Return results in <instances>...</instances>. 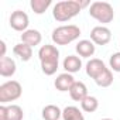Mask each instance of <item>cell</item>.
<instances>
[{
    "label": "cell",
    "instance_id": "obj_1",
    "mask_svg": "<svg viewBox=\"0 0 120 120\" xmlns=\"http://www.w3.org/2000/svg\"><path fill=\"white\" fill-rule=\"evenodd\" d=\"M89 6V2H81V0H64V2H58L54 6L52 16L56 21H68L74 19L75 16L79 14L82 7Z\"/></svg>",
    "mask_w": 120,
    "mask_h": 120
},
{
    "label": "cell",
    "instance_id": "obj_2",
    "mask_svg": "<svg viewBox=\"0 0 120 120\" xmlns=\"http://www.w3.org/2000/svg\"><path fill=\"white\" fill-rule=\"evenodd\" d=\"M38 58L41 62V69L45 75L51 76L58 69V61H59V51L55 45L45 44L38 49Z\"/></svg>",
    "mask_w": 120,
    "mask_h": 120
},
{
    "label": "cell",
    "instance_id": "obj_3",
    "mask_svg": "<svg viewBox=\"0 0 120 120\" xmlns=\"http://www.w3.org/2000/svg\"><path fill=\"white\" fill-rule=\"evenodd\" d=\"M81 35V28L75 24H68V26H61L56 27L52 31V41L56 45H68L72 41L78 40Z\"/></svg>",
    "mask_w": 120,
    "mask_h": 120
},
{
    "label": "cell",
    "instance_id": "obj_4",
    "mask_svg": "<svg viewBox=\"0 0 120 120\" xmlns=\"http://www.w3.org/2000/svg\"><path fill=\"white\" fill-rule=\"evenodd\" d=\"M89 14L92 19L98 20L102 24L112 23L114 19V11L110 3L107 2H93L89 6Z\"/></svg>",
    "mask_w": 120,
    "mask_h": 120
},
{
    "label": "cell",
    "instance_id": "obj_5",
    "mask_svg": "<svg viewBox=\"0 0 120 120\" xmlns=\"http://www.w3.org/2000/svg\"><path fill=\"white\" fill-rule=\"evenodd\" d=\"M21 93L23 88L17 81H7L0 85V102H2V105L17 100L21 96Z\"/></svg>",
    "mask_w": 120,
    "mask_h": 120
},
{
    "label": "cell",
    "instance_id": "obj_6",
    "mask_svg": "<svg viewBox=\"0 0 120 120\" xmlns=\"http://www.w3.org/2000/svg\"><path fill=\"white\" fill-rule=\"evenodd\" d=\"M112 40V31L105 26H96L90 31V41L96 45H106Z\"/></svg>",
    "mask_w": 120,
    "mask_h": 120
},
{
    "label": "cell",
    "instance_id": "obj_7",
    "mask_svg": "<svg viewBox=\"0 0 120 120\" xmlns=\"http://www.w3.org/2000/svg\"><path fill=\"white\" fill-rule=\"evenodd\" d=\"M10 27L13 28V30H16V31H21V33H24V31H27L28 28V24H30V20H28V16H27V13H24V11H21V10H16V11H13L11 13V16H10Z\"/></svg>",
    "mask_w": 120,
    "mask_h": 120
},
{
    "label": "cell",
    "instance_id": "obj_8",
    "mask_svg": "<svg viewBox=\"0 0 120 120\" xmlns=\"http://www.w3.org/2000/svg\"><path fill=\"white\" fill-rule=\"evenodd\" d=\"M75 82H76V81H75V78L72 76V74L64 72V74H61V75L56 76L54 85H55V88H56L59 92H69Z\"/></svg>",
    "mask_w": 120,
    "mask_h": 120
},
{
    "label": "cell",
    "instance_id": "obj_9",
    "mask_svg": "<svg viewBox=\"0 0 120 120\" xmlns=\"http://www.w3.org/2000/svg\"><path fill=\"white\" fill-rule=\"evenodd\" d=\"M105 68H106V65H105V62L102 61V59H99V58H92L90 61L86 64V74H88V76H90L92 79H96V78L103 72Z\"/></svg>",
    "mask_w": 120,
    "mask_h": 120
},
{
    "label": "cell",
    "instance_id": "obj_10",
    "mask_svg": "<svg viewBox=\"0 0 120 120\" xmlns=\"http://www.w3.org/2000/svg\"><path fill=\"white\" fill-rule=\"evenodd\" d=\"M16 69H17V65L14 62V59H11L9 56H4L0 59V75L3 78L13 76L16 74Z\"/></svg>",
    "mask_w": 120,
    "mask_h": 120
},
{
    "label": "cell",
    "instance_id": "obj_11",
    "mask_svg": "<svg viewBox=\"0 0 120 120\" xmlns=\"http://www.w3.org/2000/svg\"><path fill=\"white\" fill-rule=\"evenodd\" d=\"M62 67L65 69V72L68 74H75V72H79L81 68H82V61L81 58L76 56V55H68L64 62H62Z\"/></svg>",
    "mask_w": 120,
    "mask_h": 120
},
{
    "label": "cell",
    "instance_id": "obj_12",
    "mask_svg": "<svg viewBox=\"0 0 120 120\" xmlns=\"http://www.w3.org/2000/svg\"><path fill=\"white\" fill-rule=\"evenodd\" d=\"M42 41V35L38 30H27L21 34V42L30 45V47H35V45H40Z\"/></svg>",
    "mask_w": 120,
    "mask_h": 120
},
{
    "label": "cell",
    "instance_id": "obj_13",
    "mask_svg": "<svg viewBox=\"0 0 120 120\" xmlns=\"http://www.w3.org/2000/svg\"><path fill=\"white\" fill-rule=\"evenodd\" d=\"M75 49H76V52H78L81 56L89 58V56H92V55L95 54L96 47H95V44H93L90 40H81V41L76 44Z\"/></svg>",
    "mask_w": 120,
    "mask_h": 120
},
{
    "label": "cell",
    "instance_id": "obj_14",
    "mask_svg": "<svg viewBox=\"0 0 120 120\" xmlns=\"http://www.w3.org/2000/svg\"><path fill=\"white\" fill-rule=\"evenodd\" d=\"M69 95H71L72 100H75V102H82V100L88 96V88H86V85H85L83 82L76 81V82L74 83V86L71 88Z\"/></svg>",
    "mask_w": 120,
    "mask_h": 120
},
{
    "label": "cell",
    "instance_id": "obj_15",
    "mask_svg": "<svg viewBox=\"0 0 120 120\" xmlns=\"http://www.w3.org/2000/svg\"><path fill=\"white\" fill-rule=\"evenodd\" d=\"M13 52H14V55H17L21 59V61L27 62V61H30L31 56H33V47H30V45H27L24 42H20V44L14 45Z\"/></svg>",
    "mask_w": 120,
    "mask_h": 120
},
{
    "label": "cell",
    "instance_id": "obj_16",
    "mask_svg": "<svg viewBox=\"0 0 120 120\" xmlns=\"http://www.w3.org/2000/svg\"><path fill=\"white\" fill-rule=\"evenodd\" d=\"M62 116V110L55 105H47L42 109V119L44 120H59Z\"/></svg>",
    "mask_w": 120,
    "mask_h": 120
},
{
    "label": "cell",
    "instance_id": "obj_17",
    "mask_svg": "<svg viewBox=\"0 0 120 120\" xmlns=\"http://www.w3.org/2000/svg\"><path fill=\"white\" fill-rule=\"evenodd\" d=\"M62 119L64 120H85L82 112L76 106H67L62 110Z\"/></svg>",
    "mask_w": 120,
    "mask_h": 120
},
{
    "label": "cell",
    "instance_id": "obj_18",
    "mask_svg": "<svg viewBox=\"0 0 120 120\" xmlns=\"http://www.w3.org/2000/svg\"><path fill=\"white\" fill-rule=\"evenodd\" d=\"M96 85L100 86V88H109L112 83H113V74H112V69L109 68H105L103 72L95 79Z\"/></svg>",
    "mask_w": 120,
    "mask_h": 120
},
{
    "label": "cell",
    "instance_id": "obj_19",
    "mask_svg": "<svg viewBox=\"0 0 120 120\" xmlns=\"http://www.w3.org/2000/svg\"><path fill=\"white\" fill-rule=\"evenodd\" d=\"M81 107H82V110L86 112V113H93V112H96L98 107H99V100H98L95 96L88 95V96L81 102Z\"/></svg>",
    "mask_w": 120,
    "mask_h": 120
},
{
    "label": "cell",
    "instance_id": "obj_20",
    "mask_svg": "<svg viewBox=\"0 0 120 120\" xmlns=\"http://www.w3.org/2000/svg\"><path fill=\"white\" fill-rule=\"evenodd\" d=\"M51 3H52L51 0H31L30 6L35 14H44L48 10V7L51 6Z\"/></svg>",
    "mask_w": 120,
    "mask_h": 120
},
{
    "label": "cell",
    "instance_id": "obj_21",
    "mask_svg": "<svg viewBox=\"0 0 120 120\" xmlns=\"http://www.w3.org/2000/svg\"><path fill=\"white\" fill-rule=\"evenodd\" d=\"M24 113L19 105L7 106V120H23Z\"/></svg>",
    "mask_w": 120,
    "mask_h": 120
},
{
    "label": "cell",
    "instance_id": "obj_22",
    "mask_svg": "<svg viewBox=\"0 0 120 120\" xmlns=\"http://www.w3.org/2000/svg\"><path fill=\"white\" fill-rule=\"evenodd\" d=\"M109 65L110 69L114 72H120V52H114L109 58Z\"/></svg>",
    "mask_w": 120,
    "mask_h": 120
},
{
    "label": "cell",
    "instance_id": "obj_23",
    "mask_svg": "<svg viewBox=\"0 0 120 120\" xmlns=\"http://www.w3.org/2000/svg\"><path fill=\"white\" fill-rule=\"evenodd\" d=\"M0 120H7V106L6 105L0 106Z\"/></svg>",
    "mask_w": 120,
    "mask_h": 120
},
{
    "label": "cell",
    "instance_id": "obj_24",
    "mask_svg": "<svg viewBox=\"0 0 120 120\" xmlns=\"http://www.w3.org/2000/svg\"><path fill=\"white\" fill-rule=\"evenodd\" d=\"M0 47H2V52H0V59H2V58L6 56V42L3 40L0 41Z\"/></svg>",
    "mask_w": 120,
    "mask_h": 120
},
{
    "label": "cell",
    "instance_id": "obj_25",
    "mask_svg": "<svg viewBox=\"0 0 120 120\" xmlns=\"http://www.w3.org/2000/svg\"><path fill=\"white\" fill-rule=\"evenodd\" d=\"M102 120H113V119H109V117H106V119H102Z\"/></svg>",
    "mask_w": 120,
    "mask_h": 120
}]
</instances>
